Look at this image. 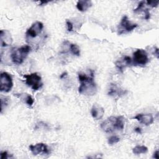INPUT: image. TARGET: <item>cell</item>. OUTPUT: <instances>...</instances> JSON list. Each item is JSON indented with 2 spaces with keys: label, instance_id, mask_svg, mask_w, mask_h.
I'll return each instance as SVG.
<instances>
[{
  "label": "cell",
  "instance_id": "19",
  "mask_svg": "<svg viewBox=\"0 0 159 159\" xmlns=\"http://www.w3.org/2000/svg\"><path fill=\"white\" fill-rule=\"evenodd\" d=\"M9 104V98L7 97L1 98V112L2 113V111L4 109L6 108V107Z\"/></svg>",
  "mask_w": 159,
  "mask_h": 159
},
{
  "label": "cell",
  "instance_id": "24",
  "mask_svg": "<svg viewBox=\"0 0 159 159\" xmlns=\"http://www.w3.org/2000/svg\"><path fill=\"white\" fill-rule=\"evenodd\" d=\"M143 12H144V14H145V19L148 20L150 19V12H149V10L148 9H145L143 10Z\"/></svg>",
  "mask_w": 159,
  "mask_h": 159
},
{
  "label": "cell",
  "instance_id": "1",
  "mask_svg": "<svg viewBox=\"0 0 159 159\" xmlns=\"http://www.w3.org/2000/svg\"><path fill=\"white\" fill-rule=\"evenodd\" d=\"M78 80L80 85L78 92L81 94L86 96H93L97 91V86L94 80V72L90 70L89 74L80 73L78 74Z\"/></svg>",
  "mask_w": 159,
  "mask_h": 159
},
{
  "label": "cell",
  "instance_id": "22",
  "mask_svg": "<svg viewBox=\"0 0 159 159\" xmlns=\"http://www.w3.org/2000/svg\"><path fill=\"white\" fill-rule=\"evenodd\" d=\"M146 2H147V5L151 6L152 7H157L158 6L159 1L158 0H157V1L150 0V1H147Z\"/></svg>",
  "mask_w": 159,
  "mask_h": 159
},
{
  "label": "cell",
  "instance_id": "25",
  "mask_svg": "<svg viewBox=\"0 0 159 159\" xmlns=\"http://www.w3.org/2000/svg\"><path fill=\"white\" fill-rule=\"evenodd\" d=\"M7 152H6V151H4V152H1L0 153V158L1 159H5V158H7L8 157H7Z\"/></svg>",
  "mask_w": 159,
  "mask_h": 159
},
{
  "label": "cell",
  "instance_id": "2",
  "mask_svg": "<svg viewBox=\"0 0 159 159\" xmlns=\"http://www.w3.org/2000/svg\"><path fill=\"white\" fill-rule=\"evenodd\" d=\"M125 120L123 116H111L101 124V129L106 133H111L115 130H122Z\"/></svg>",
  "mask_w": 159,
  "mask_h": 159
},
{
  "label": "cell",
  "instance_id": "16",
  "mask_svg": "<svg viewBox=\"0 0 159 159\" xmlns=\"http://www.w3.org/2000/svg\"><path fill=\"white\" fill-rule=\"evenodd\" d=\"M92 6V2L89 0H80L77 2L76 8L81 12H84Z\"/></svg>",
  "mask_w": 159,
  "mask_h": 159
},
{
  "label": "cell",
  "instance_id": "27",
  "mask_svg": "<svg viewBox=\"0 0 159 159\" xmlns=\"http://www.w3.org/2000/svg\"><path fill=\"white\" fill-rule=\"evenodd\" d=\"M135 131L136 132H137V133H141V129H140V128H139V127H137L135 129Z\"/></svg>",
  "mask_w": 159,
  "mask_h": 159
},
{
  "label": "cell",
  "instance_id": "12",
  "mask_svg": "<svg viewBox=\"0 0 159 159\" xmlns=\"http://www.w3.org/2000/svg\"><path fill=\"white\" fill-rule=\"evenodd\" d=\"M120 27L125 30L127 32H130L135 29L138 25L137 24H134L131 22L127 16H123V17L121 19L120 23Z\"/></svg>",
  "mask_w": 159,
  "mask_h": 159
},
{
  "label": "cell",
  "instance_id": "28",
  "mask_svg": "<svg viewBox=\"0 0 159 159\" xmlns=\"http://www.w3.org/2000/svg\"><path fill=\"white\" fill-rule=\"evenodd\" d=\"M66 75H67V73H63L60 76V78H63V76H66Z\"/></svg>",
  "mask_w": 159,
  "mask_h": 159
},
{
  "label": "cell",
  "instance_id": "4",
  "mask_svg": "<svg viewBox=\"0 0 159 159\" xmlns=\"http://www.w3.org/2000/svg\"><path fill=\"white\" fill-rule=\"evenodd\" d=\"M25 78V83L33 90L37 91L40 89L43 85L41 76L37 73H33L29 75H23Z\"/></svg>",
  "mask_w": 159,
  "mask_h": 159
},
{
  "label": "cell",
  "instance_id": "15",
  "mask_svg": "<svg viewBox=\"0 0 159 159\" xmlns=\"http://www.w3.org/2000/svg\"><path fill=\"white\" fill-rule=\"evenodd\" d=\"M14 96L19 98L22 101H23L24 103L27 104L29 107L32 106V105L34 103V98L27 93H23L20 94H14Z\"/></svg>",
  "mask_w": 159,
  "mask_h": 159
},
{
  "label": "cell",
  "instance_id": "7",
  "mask_svg": "<svg viewBox=\"0 0 159 159\" xmlns=\"http://www.w3.org/2000/svg\"><path fill=\"white\" fill-rule=\"evenodd\" d=\"M43 28V23L39 21H37L32 24V25L27 29L25 33L26 36L31 38H35L42 32Z\"/></svg>",
  "mask_w": 159,
  "mask_h": 159
},
{
  "label": "cell",
  "instance_id": "11",
  "mask_svg": "<svg viewBox=\"0 0 159 159\" xmlns=\"http://www.w3.org/2000/svg\"><path fill=\"white\" fill-rule=\"evenodd\" d=\"M126 92H127L126 91L122 89L116 84L112 83L110 84L107 94L110 96L116 98L120 97L122 95H124L126 93Z\"/></svg>",
  "mask_w": 159,
  "mask_h": 159
},
{
  "label": "cell",
  "instance_id": "26",
  "mask_svg": "<svg viewBox=\"0 0 159 159\" xmlns=\"http://www.w3.org/2000/svg\"><path fill=\"white\" fill-rule=\"evenodd\" d=\"M158 150H157L155 151V152L153 153V158H157V159H158L159 158V155H158Z\"/></svg>",
  "mask_w": 159,
  "mask_h": 159
},
{
  "label": "cell",
  "instance_id": "6",
  "mask_svg": "<svg viewBox=\"0 0 159 159\" xmlns=\"http://www.w3.org/2000/svg\"><path fill=\"white\" fill-rule=\"evenodd\" d=\"M148 61V54L143 49H137L133 54V61L135 65H145Z\"/></svg>",
  "mask_w": 159,
  "mask_h": 159
},
{
  "label": "cell",
  "instance_id": "9",
  "mask_svg": "<svg viewBox=\"0 0 159 159\" xmlns=\"http://www.w3.org/2000/svg\"><path fill=\"white\" fill-rule=\"evenodd\" d=\"M12 42L11 34L7 30H1L0 31V43L1 47H7Z\"/></svg>",
  "mask_w": 159,
  "mask_h": 159
},
{
  "label": "cell",
  "instance_id": "13",
  "mask_svg": "<svg viewBox=\"0 0 159 159\" xmlns=\"http://www.w3.org/2000/svg\"><path fill=\"white\" fill-rule=\"evenodd\" d=\"M91 114L94 119L99 120L103 117L104 114V109L101 106L97 104H94L91 110Z\"/></svg>",
  "mask_w": 159,
  "mask_h": 159
},
{
  "label": "cell",
  "instance_id": "29",
  "mask_svg": "<svg viewBox=\"0 0 159 159\" xmlns=\"http://www.w3.org/2000/svg\"><path fill=\"white\" fill-rule=\"evenodd\" d=\"M155 53H156V55L157 56V58H158V48H156L155 50Z\"/></svg>",
  "mask_w": 159,
  "mask_h": 159
},
{
  "label": "cell",
  "instance_id": "14",
  "mask_svg": "<svg viewBox=\"0 0 159 159\" xmlns=\"http://www.w3.org/2000/svg\"><path fill=\"white\" fill-rule=\"evenodd\" d=\"M131 63H132L131 58L129 56H124L116 62V66L121 72H123L124 69L126 66L130 65Z\"/></svg>",
  "mask_w": 159,
  "mask_h": 159
},
{
  "label": "cell",
  "instance_id": "30",
  "mask_svg": "<svg viewBox=\"0 0 159 159\" xmlns=\"http://www.w3.org/2000/svg\"><path fill=\"white\" fill-rule=\"evenodd\" d=\"M48 1H42L40 5H42L43 4H47V3H48Z\"/></svg>",
  "mask_w": 159,
  "mask_h": 159
},
{
  "label": "cell",
  "instance_id": "3",
  "mask_svg": "<svg viewBox=\"0 0 159 159\" xmlns=\"http://www.w3.org/2000/svg\"><path fill=\"white\" fill-rule=\"evenodd\" d=\"M30 50L31 47L28 45L12 49L11 53V58L13 63L16 65L22 63L27 57L29 53L30 52Z\"/></svg>",
  "mask_w": 159,
  "mask_h": 159
},
{
  "label": "cell",
  "instance_id": "21",
  "mask_svg": "<svg viewBox=\"0 0 159 159\" xmlns=\"http://www.w3.org/2000/svg\"><path fill=\"white\" fill-rule=\"evenodd\" d=\"M145 1H140V2L139 3L137 7L135 9H134V12L135 13H137V12H140L141 10H143V7H144V4H145Z\"/></svg>",
  "mask_w": 159,
  "mask_h": 159
},
{
  "label": "cell",
  "instance_id": "18",
  "mask_svg": "<svg viewBox=\"0 0 159 159\" xmlns=\"http://www.w3.org/2000/svg\"><path fill=\"white\" fill-rule=\"evenodd\" d=\"M69 50L73 53L74 55L80 56V50L78 46L74 43H70L69 46Z\"/></svg>",
  "mask_w": 159,
  "mask_h": 159
},
{
  "label": "cell",
  "instance_id": "10",
  "mask_svg": "<svg viewBox=\"0 0 159 159\" xmlns=\"http://www.w3.org/2000/svg\"><path fill=\"white\" fill-rule=\"evenodd\" d=\"M134 119L137 120L140 124L145 125H149L154 121L153 117L151 114H139L136 115Z\"/></svg>",
  "mask_w": 159,
  "mask_h": 159
},
{
  "label": "cell",
  "instance_id": "8",
  "mask_svg": "<svg viewBox=\"0 0 159 159\" xmlns=\"http://www.w3.org/2000/svg\"><path fill=\"white\" fill-rule=\"evenodd\" d=\"M29 149L34 155H39L40 153L47 154L49 153L47 146L43 143H38L35 145H30Z\"/></svg>",
  "mask_w": 159,
  "mask_h": 159
},
{
  "label": "cell",
  "instance_id": "20",
  "mask_svg": "<svg viewBox=\"0 0 159 159\" xmlns=\"http://www.w3.org/2000/svg\"><path fill=\"white\" fill-rule=\"evenodd\" d=\"M120 141V139L119 137H118L117 136H111V137H109L108 139V140H107V142L109 143V145H112L115 143H118Z\"/></svg>",
  "mask_w": 159,
  "mask_h": 159
},
{
  "label": "cell",
  "instance_id": "17",
  "mask_svg": "<svg viewBox=\"0 0 159 159\" xmlns=\"http://www.w3.org/2000/svg\"><path fill=\"white\" fill-rule=\"evenodd\" d=\"M148 151L147 147L144 145H137L132 149V152L135 155H139L141 153H145Z\"/></svg>",
  "mask_w": 159,
  "mask_h": 159
},
{
  "label": "cell",
  "instance_id": "23",
  "mask_svg": "<svg viewBox=\"0 0 159 159\" xmlns=\"http://www.w3.org/2000/svg\"><path fill=\"white\" fill-rule=\"evenodd\" d=\"M66 25H67V29L69 32H71L73 30V25L72 24L71 22L69 21V20H66Z\"/></svg>",
  "mask_w": 159,
  "mask_h": 159
},
{
  "label": "cell",
  "instance_id": "5",
  "mask_svg": "<svg viewBox=\"0 0 159 159\" xmlns=\"http://www.w3.org/2000/svg\"><path fill=\"white\" fill-rule=\"evenodd\" d=\"M13 86L12 79L10 74L7 72H2L0 75V91L8 93Z\"/></svg>",
  "mask_w": 159,
  "mask_h": 159
}]
</instances>
